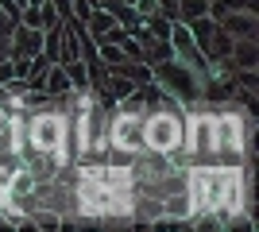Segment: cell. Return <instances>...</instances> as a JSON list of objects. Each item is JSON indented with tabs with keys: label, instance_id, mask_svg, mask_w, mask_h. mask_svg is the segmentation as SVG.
Returning a JSON list of instances; mask_svg holds the SVG:
<instances>
[{
	"label": "cell",
	"instance_id": "obj_7",
	"mask_svg": "<svg viewBox=\"0 0 259 232\" xmlns=\"http://www.w3.org/2000/svg\"><path fill=\"white\" fill-rule=\"evenodd\" d=\"M217 23H221L228 35H240V39H255V16H251V12H240V16H217Z\"/></svg>",
	"mask_w": 259,
	"mask_h": 232
},
{
	"label": "cell",
	"instance_id": "obj_1",
	"mask_svg": "<svg viewBox=\"0 0 259 232\" xmlns=\"http://www.w3.org/2000/svg\"><path fill=\"white\" fill-rule=\"evenodd\" d=\"M70 120H66L62 112H35L31 120H27V144H31L35 155H51L58 166L70 163Z\"/></svg>",
	"mask_w": 259,
	"mask_h": 232
},
{
	"label": "cell",
	"instance_id": "obj_2",
	"mask_svg": "<svg viewBox=\"0 0 259 232\" xmlns=\"http://www.w3.org/2000/svg\"><path fill=\"white\" fill-rule=\"evenodd\" d=\"M143 144L151 147L155 155L170 159L174 151H182V120L174 112H155L143 120Z\"/></svg>",
	"mask_w": 259,
	"mask_h": 232
},
{
	"label": "cell",
	"instance_id": "obj_8",
	"mask_svg": "<svg viewBox=\"0 0 259 232\" xmlns=\"http://www.w3.org/2000/svg\"><path fill=\"white\" fill-rule=\"evenodd\" d=\"M228 58H232V62H236V66H244V70H251V66H255V62H259V51H255V43H251V39H244V43H232V55H228Z\"/></svg>",
	"mask_w": 259,
	"mask_h": 232
},
{
	"label": "cell",
	"instance_id": "obj_4",
	"mask_svg": "<svg viewBox=\"0 0 259 232\" xmlns=\"http://www.w3.org/2000/svg\"><path fill=\"white\" fill-rule=\"evenodd\" d=\"M155 77H159L162 85H170L174 93L182 101H194L197 93H201V85H197V77L190 74V66H182L178 58H166V62H155Z\"/></svg>",
	"mask_w": 259,
	"mask_h": 232
},
{
	"label": "cell",
	"instance_id": "obj_10",
	"mask_svg": "<svg viewBox=\"0 0 259 232\" xmlns=\"http://www.w3.org/2000/svg\"><path fill=\"white\" fill-rule=\"evenodd\" d=\"M85 20H89V27H93V35H97V43L105 39L108 27H116V20H112V12H108V8H105V12H89Z\"/></svg>",
	"mask_w": 259,
	"mask_h": 232
},
{
	"label": "cell",
	"instance_id": "obj_6",
	"mask_svg": "<svg viewBox=\"0 0 259 232\" xmlns=\"http://www.w3.org/2000/svg\"><path fill=\"white\" fill-rule=\"evenodd\" d=\"M8 43L16 47V51H12L16 58H31V55H39V47H43V31H35V27H12Z\"/></svg>",
	"mask_w": 259,
	"mask_h": 232
},
{
	"label": "cell",
	"instance_id": "obj_9",
	"mask_svg": "<svg viewBox=\"0 0 259 232\" xmlns=\"http://www.w3.org/2000/svg\"><path fill=\"white\" fill-rule=\"evenodd\" d=\"M70 89V77H66V66H51L43 81V93H66Z\"/></svg>",
	"mask_w": 259,
	"mask_h": 232
},
{
	"label": "cell",
	"instance_id": "obj_12",
	"mask_svg": "<svg viewBox=\"0 0 259 232\" xmlns=\"http://www.w3.org/2000/svg\"><path fill=\"white\" fill-rule=\"evenodd\" d=\"M51 4H54L58 12H62V16H70V12H74V8H70V0H51Z\"/></svg>",
	"mask_w": 259,
	"mask_h": 232
},
{
	"label": "cell",
	"instance_id": "obj_3",
	"mask_svg": "<svg viewBox=\"0 0 259 232\" xmlns=\"http://www.w3.org/2000/svg\"><path fill=\"white\" fill-rule=\"evenodd\" d=\"M108 147H116L120 155H136L143 147V109H124L120 116H112L108 124Z\"/></svg>",
	"mask_w": 259,
	"mask_h": 232
},
{
	"label": "cell",
	"instance_id": "obj_11",
	"mask_svg": "<svg viewBox=\"0 0 259 232\" xmlns=\"http://www.w3.org/2000/svg\"><path fill=\"white\" fill-rule=\"evenodd\" d=\"M178 12H182V20H201V16H209V0H182L178 4Z\"/></svg>",
	"mask_w": 259,
	"mask_h": 232
},
{
	"label": "cell",
	"instance_id": "obj_5",
	"mask_svg": "<svg viewBox=\"0 0 259 232\" xmlns=\"http://www.w3.org/2000/svg\"><path fill=\"white\" fill-rule=\"evenodd\" d=\"M182 147L194 155V159H201V155L213 151V116H209V112H194V116L186 120Z\"/></svg>",
	"mask_w": 259,
	"mask_h": 232
}]
</instances>
